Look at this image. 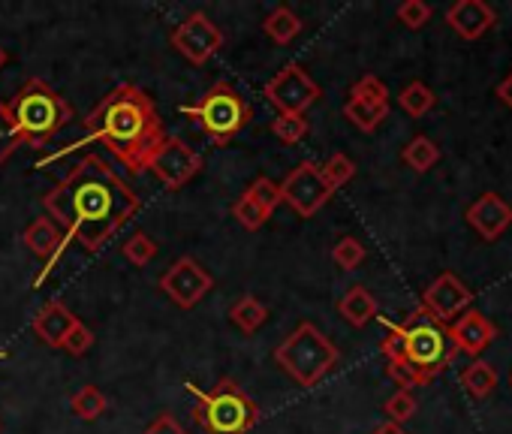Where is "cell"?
<instances>
[{
    "label": "cell",
    "mask_w": 512,
    "mask_h": 434,
    "mask_svg": "<svg viewBox=\"0 0 512 434\" xmlns=\"http://www.w3.org/2000/svg\"><path fill=\"white\" fill-rule=\"evenodd\" d=\"M40 202L64 230L67 245L76 242L88 254H100L142 208V196L100 154H85Z\"/></svg>",
    "instance_id": "obj_1"
},
{
    "label": "cell",
    "mask_w": 512,
    "mask_h": 434,
    "mask_svg": "<svg viewBox=\"0 0 512 434\" xmlns=\"http://www.w3.org/2000/svg\"><path fill=\"white\" fill-rule=\"evenodd\" d=\"M85 127H88V136L67 145L64 151L52 154V157H43L37 166H49L52 160L88 145V142H100L106 145L121 163L127 172L139 175L148 169L154 151L163 145L166 139V127H163V118L157 112V103L148 97V91H142L139 85L133 82H121L115 85L85 118Z\"/></svg>",
    "instance_id": "obj_2"
},
{
    "label": "cell",
    "mask_w": 512,
    "mask_h": 434,
    "mask_svg": "<svg viewBox=\"0 0 512 434\" xmlns=\"http://www.w3.org/2000/svg\"><path fill=\"white\" fill-rule=\"evenodd\" d=\"M10 112L22 133V145L34 151H43L73 121V106L40 76L28 79L16 91V97L10 100Z\"/></svg>",
    "instance_id": "obj_3"
},
{
    "label": "cell",
    "mask_w": 512,
    "mask_h": 434,
    "mask_svg": "<svg viewBox=\"0 0 512 434\" xmlns=\"http://www.w3.org/2000/svg\"><path fill=\"white\" fill-rule=\"evenodd\" d=\"M187 392L193 395L190 419L208 434H247L263 416L260 404L232 377H220L211 389H196L193 383H187Z\"/></svg>",
    "instance_id": "obj_4"
},
{
    "label": "cell",
    "mask_w": 512,
    "mask_h": 434,
    "mask_svg": "<svg viewBox=\"0 0 512 434\" xmlns=\"http://www.w3.org/2000/svg\"><path fill=\"white\" fill-rule=\"evenodd\" d=\"M341 353L338 347L314 326V323H299L278 347H275V362L305 389L317 386L335 365Z\"/></svg>",
    "instance_id": "obj_5"
},
{
    "label": "cell",
    "mask_w": 512,
    "mask_h": 434,
    "mask_svg": "<svg viewBox=\"0 0 512 434\" xmlns=\"http://www.w3.org/2000/svg\"><path fill=\"white\" fill-rule=\"evenodd\" d=\"M181 112L193 118L202 133L220 148L229 145L253 121V106L229 82H214L196 103L184 106Z\"/></svg>",
    "instance_id": "obj_6"
},
{
    "label": "cell",
    "mask_w": 512,
    "mask_h": 434,
    "mask_svg": "<svg viewBox=\"0 0 512 434\" xmlns=\"http://www.w3.org/2000/svg\"><path fill=\"white\" fill-rule=\"evenodd\" d=\"M401 332H404V362H410L428 380H434L458 353L449 338V326L431 317L422 305L413 314H407Z\"/></svg>",
    "instance_id": "obj_7"
},
{
    "label": "cell",
    "mask_w": 512,
    "mask_h": 434,
    "mask_svg": "<svg viewBox=\"0 0 512 434\" xmlns=\"http://www.w3.org/2000/svg\"><path fill=\"white\" fill-rule=\"evenodd\" d=\"M266 97L278 109V115H305L323 97V88L308 76L302 64H287L266 85Z\"/></svg>",
    "instance_id": "obj_8"
},
{
    "label": "cell",
    "mask_w": 512,
    "mask_h": 434,
    "mask_svg": "<svg viewBox=\"0 0 512 434\" xmlns=\"http://www.w3.org/2000/svg\"><path fill=\"white\" fill-rule=\"evenodd\" d=\"M335 193L323 181V172L314 160H302L281 181V202H287L299 217H314Z\"/></svg>",
    "instance_id": "obj_9"
},
{
    "label": "cell",
    "mask_w": 512,
    "mask_h": 434,
    "mask_svg": "<svg viewBox=\"0 0 512 434\" xmlns=\"http://www.w3.org/2000/svg\"><path fill=\"white\" fill-rule=\"evenodd\" d=\"M172 49L187 58L190 64L202 67L208 64L223 46H226V34L205 16V13H190L175 31H172Z\"/></svg>",
    "instance_id": "obj_10"
},
{
    "label": "cell",
    "mask_w": 512,
    "mask_h": 434,
    "mask_svg": "<svg viewBox=\"0 0 512 434\" xmlns=\"http://www.w3.org/2000/svg\"><path fill=\"white\" fill-rule=\"evenodd\" d=\"M214 287V278L211 272L193 260V257H178L163 275H160V290L184 311L196 308Z\"/></svg>",
    "instance_id": "obj_11"
},
{
    "label": "cell",
    "mask_w": 512,
    "mask_h": 434,
    "mask_svg": "<svg viewBox=\"0 0 512 434\" xmlns=\"http://www.w3.org/2000/svg\"><path fill=\"white\" fill-rule=\"evenodd\" d=\"M148 169L160 178L166 190H181L187 187L199 172H202V157L178 136H166L163 145L154 151Z\"/></svg>",
    "instance_id": "obj_12"
},
{
    "label": "cell",
    "mask_w": 512,
    "mask_h": 434,
    "mask_svg": "<svg viewBox=\"0 0 512 434\" xmlns=\"http://www.w3.org/2000/svg\"><path fill=\"white\" fill-rule=\"evenodd\" d=\"M470 302H473V293L452 272L437 275L422 293V308L446 326H452L470 308Z\"/></svg>",
    "instance_id": "obj_13"
},
{
    "label": "cell",
    "mask_w": 512,
    "mask_h": 434,
    "mask_svg": "<svg viewBox=\"0 0 512 434\" xmlns=\"http://www.w3.org/2000/svg\"><path fill=\"white\" fill-rule=\"evenodd\" d=\"M467 224L485 239L497 242L509 227H512V205L500 199L497 193H482L470 208H467Z\"/></svg>",
    "instance_id": "obj_14"
},
{
    "label": "cell",
    "mask_w": 512,
    "mask_h": 434,
    "mask_svg": "<svg viewBox=\"0 0 512 434\" xmlns=\"http://www.w3.org/2000/svg\"><path fill=\"white\" fill-rule=\"evenodd\" d=\"M79 323H82V320H79L61 299H52V302H46V305L34 314L31 329H34V335H37L46 347L61 350L64 341H67V335H70Z\"/></svg>",
    "instance_id": "obj_15"
},
{
    "label": "cell",
    "mask_w": 512,
    "mask_h": 434,
    "mask_svg": "<svg viewBox=\"0 0 512 434\" xmlns=\"http://www.w3.org/2000/svg\"><path fill=\"white\" fill-rule=\"evenodd\" d=\"M497 22V13L485 4V0H458L455 7L446 10V25L461 40H479L485 37Z\"/></svg>",
    "instance_id": "obj_16"
},
{
    "label": "cell",
    "mask_w": 512,
    "mask_h": 434,
    "mask_svg": "<svg viewBox=\"0 0 512 434\" xmlns=\"http://www.w3.org/2000/svg\"><path fill=\"white\" fill-rule=\"evenodd\" d=\"M449 338H452L455 350H464L470 356H479L497 338V326L485 314H479V311H464L449 326Z\"/></svg>",
    "instance_id": "obj_17"
},
{
    "label": "cell",
    "mask_w": 512,
    "mask_h": 434,
    "mask_svg": "<svg viewBox=\"0 0 512 434\" xmlns=\"http://www.w3.org/2000/svg\"><path fill=\"white\" fill-rule=\"evenodd\" d=\"M22 242H25V248H28L34 257L49 260V266H46L43 278L55 269V263H58L61 251L67 248L64 230L52 221V217H37L34 224H28V230L22 233ZM43 278H40V281H43Z\"/></svg>",
    "instance_id": "obj_18"
},
{
    "label": "cell",
    "mask_w": 512,
    "mask_h": 434,
    "mask_svg": "<svg viewBox=\"0 0 512 434\" xmlns=\"http://www.w3.org/2000/svg\"><path fill=\"white\" fill-rule=\"evenodd\" d=\"M377 311H380V305H377L374 293L365 290L362 284L350 287V290L341 296V302H338V314H341L353 329H365V326L377 317Z\"/></svg>",
    "instance_id": "obj_19"
},
{
    "label": "cell",
    "mask_w": 512,
    "mask_h": 434,
    "mask_svg": "<svg viewBox=\"0 0 512 434\" xmlns=\"http://www.w3.org/2000/svg\"><path fill=\"white\" fill-rule=\"evenodd\" d=\"M229 320H232V326L241 329L244 335H253L256 329H260V326L269 320V308H266L260 299H256L253 293H244V296H238V299L232 302Z\"/></svg>",
    "instance_id": "obj_20"
},
{
    "label": "cell",
    "mask_w": 512,
    "mask_h": 434,
    "mask_svg": "<svg viewBox=\"0 0 512 434\" xmlns=\"http://www.w3.org/2000/svg\"><path fill=\"white\" fill-rule=\"evenodd\" d=\"M263 31H266L269 40H275L278 46H290V43L302 34V19H299L287 4H281V7H275V10L266 16Z\"/></svg>",
    "instance_id": "obj_21"
},
{
    "label": "cell",
    "mask_w": 512,
    "mask_h": 434,
    "mask_svg": "<svg viewBox=\"0 0 512 434\" xmlns=\"http://www.w3.org/2000/svg\"><path fill=\"white\" fill-rule=\"evenodd\" d=\"M344 118L353 121L362 133H374L389 118V106H374V103H362V100L350 97L344 103Z\"/></svg>",
    "instance_id": "obj_22"
},
{
    "label": "cell",
    "mask_w": 512,
    "mask_h": 434,
    "mask_svg": "<svg viewBox=\"0 0 512 434\" xmlns=\"http://www.w3.org/2000/svg\"><path fill=\"white\" fill-rule=\"evenodd\" d=\"M461 386H464L473 398H485V395H491L494 386H497V371L491 368V362L476 359V362H470V365L464 368Z\"/></svg>",
    "instance_id": "obj_23"
},
{
    "label": "cell",
    "mask_w": 512,
    "mask_h": 434,
    "mask_svg": "<svg viewBox=\"0 0 512 434\" xmlns=\"http://www.w3.org/2000/svg\"><path fill=\"white\" fill-rule=\"evenodd\" d=\"M70 407H73V413H76L79 419L94 422V419H100V416L109 410V398L100 392V386L88 383V386H82V389L70 398Z\"/></svg>",
    "instance_id": "obj_24"
},
{
    "label": "cell",
    "mask_w": 512,
    "mask_h": 434,
    "mask_svg": "<svg viewBox=\"0 0 512 434\" xmlns=\"http://www.w3.org/2000/svg\"><path fill=\"white\" fill-rule=\"evenodd\" d=\"M401 160H404L413 172H428V169L440 160V148H437L428 136H413V139L404 145Z\"/></svg>",
    "instance_id": "obj_25"
},
{
    "label": "cell",
    "mask_w": 512,
    "mask_h": 434,
    "mask_svg": "<svg viewBox=\"0 0 512 434\" xmlns=\"http://www.w3.org/2000/svg\"><path fill=\"white\" fill-rule=\"evenodd\" d=\"M398 103H401V109H404L410 118H422V115H428V112L434 109L437 97H434V91H431L425 82H410V85L401 91Z\"/></svg>",
    "instance_id": "obj_26"
},
{
    "label": "cell",
    "mask_w": 512,
    "mask_h": 434,
    "mask_svg": "<svg viewBox=\"0 0 512 434\" xmlns=\"http://www.w3.org/2000/svg\"><path fill=\"white\" fill-rule=\"evenodd\" d=\"M22 148V133L16 127V118L10 112V103L0 100V166L13 160V154Z\"/></svg>",
    "instance_id": "obj_27"
},
{
    "label": "cell",
    "mask_w": 512,
    "mask_h": 434,
    "mask_svg": "<svg viewBox=\"0 0 512 434\" xmlns=\"http://www.w3.org/2000/svg\"><path fill=\"white\" fill-rule=\"evenodd\" d=\"M320 172H323V181L329 184V190L335 193V190H341L344 184H350V181H353V175H356V163H353L347 154L335 151V154L320 166Z\"/></svg>",
    "instance_id": "obj_28"
},
{
    "label": "cell",
    "mask_w": 512,
    "mask_h": 434,
    "mask_svg": "<svg viewBox=\"0 0 512 434\" xmlns=\"http://www.w3.org/2000/svg\"><path fill=\"white\" fill-rule=\"evenodd\" d=\"M157 242L148 236V233H133L124 245H121V254H124V260L130 263V266H136V269H145L154 257H157Z\"/></svg>",
    "instance_id": "obj_29"
},
{
    "label": "cell",
    "mask_w": 512,
    "mask_h": 434,
    "mask_svg": "<svg viewBox=\"0 0 512 434\" xmlns=\"http://www.w3.org/2000/svg\"><path fill=\"white\" fill-rule=\"evenodd\" d=\"M232 217L238 221V227H244L247 233H256V230H263L266 221H269V214L256 205L247 193H241L235 202H232Z\"/></svg>",
    "instance_id": "obj_30"
},
{
    "label": "cell",
    "mask_w": 512,
    "mask_h": 434,
    "mask_svg": "<svg viewBox=\"0 0 512 434\" xmlns=\"http://www.w3.org/2000/svg\"><path fill=\"white\" fill-rule=\"evenodd\" d=\"M256 205H260L269 217L275 214V208L281 205V184L278 181H272L269 175H260V178H253L250 181V187L244 190Z\"/></svg>",
    "instance_id": "obj_31"
},
{
    "label": "cell",
    "mask_w": 512,
    "mask_h": 434,
    "mask_svg": "<svg viewBox=\"0 0 512 434\" xmlns=\"http://www.w3.org/2000/svg\"><path fill=\"white\" fill-rule=\"evenodd\" d=\"M311 124L305 115H278L272 121V133L284 142V145H299L305 136H308Z\"/></svg>",
    "instance_id": "obj_32"
},
{
    "label": "cell",
    "mask_w": 512,
    "mask_h": 434,
    "mask_svg": "<svg viewBox=\"0 0 512 434\" xmlns=\"http://www.w3.org/2000/svg\"><path fill=\"white\" fill-rule=\"evenodd\" d=\"M332 260L335 266H341L344 272H353L365 263V245L353 236H344L335 248H332Z\"/></svg>",
    "instance_id": "obj_33"
},
{
    "label": "cell",
    "mask_w": 512,
    "mask_h": 434,
    "mask_svg": "<svg viewBox=\"0 0 512 434\" xmlns=\"http://www.w3.org/2000/svg\"><path fill=\"white\" fill-rule=\"evenodd\" d=\"M350 97L353 100H362V103H374V106H389V88L377 76H362L350 88Z\"/></svg>",
    "instance_id": "obj_34"
},
{
    "label": "cell",
    "mask_w": 512,
    "mask_h": 434,
    "mask_svg": "<svg viewBox=\"0 0 512 434\" xmlns=\"http://www.w3.org/2000/svg\"><path fill=\"white\" fill-rule=\"evenodd\" d=\"M416 398H413V392H407V389H398L392 398H386V404H383V413L389 416V422H395V425H404L407 419H413L416 416Z\"/></svg>",
    "instance_id": "obj_35"
},
{
    "label": "cell",
    "mask_w": 512,
    "mask_h": 434,
    "mask_svg": "<svg viewBox=\"0 0 512 434\" xmlns=\"http://www.w3.org/2000/svg\"><path fill=\"white\" fill-rule=\"evenodd\" d=\"M398 22L404 25V28H410V31H419V28H425L428 22H431V16H434V10L425 4V0H404V4L398 7Z\"/></svg>",
    "instance_id": "obj_36"
},
{
    "label": "cell",
    "mask_w": 512,
    "mask_h": 434,
    "mask_svg": "<svg viewBox=\"0 0 512 434\" xmlns=\"http://www.w3.org/2000/svg\"><path fill=\"white\" fill-rule=\"evenodd\" d=\"M386 374H389L401 389H407V392H410L413 386L428 383V377H425L422 371H416V368H413L410 362H404V359H401V362H389V365H386Z\"/></svg>",
    "instance_id": "obj_37"
},
{
    "label": "cell",
    "mask_w": 512,
    "mask_h": 434,
    "mask_svg": "<svg viewBox=\"0 0 512 434\" xmlns=\"http://www.w3.org/2000/svg\"><path fill=\"white\" fill-rule=\"evenodd\" d=\"M386 326V338L380 341V350L389 362H401L404 359V332H401V323H389L383 320Z\"/></svg>",
    "instance_id": "obj_38"
},
{
    "label": "cell",
    "mask_w": 512,
    "mask_h": 434,
    "mask_svg": "<svg viewBox=\"0 0 512 434\" xmlns=\"http://www.w3.org/2000/svg\"><path fill=\"white\" fill-rule=\"evenodd\" d=\"M91 347H94V332H91L85 323H79V326L67 335V341H64L61 350H67L70 356H85Z\"/></svg>",
    "instance_id": "obj_39"
},
{
    "label": "cell",
    "mask_w": 512,
    "mask_h": 434,
    "mask_svg": "<svg viewBox=\"0 0 512 434\" xmlns=\"http://www.w3.org/2000/svg\"><path fill=\"white\" fill-rule=\"evenodd\" d=\"M142 434H187V428L178 422L175 413H160Z\"/></svg>",
    "instance_id": "obj_40"
},
{
    "label": "cell",
    "mask_w": 512,
    "mask_h": 434,
    "mask_svg": "<svg viewBox=\"0 0 512 434\" xmlns=\"http://www.w3.org/2000/svg\"><path fill=\"white\" fill-rule=\"evenodd\" d=\"M497 97H500V100H503V103L512 109V73H509V76H506V79L497 85Z\"/></svg>",
    "instance_id": "obj_41"
},
{
    "label": "cell",
    "mask_w": 512,
    "mask_h": 434,
    "mask_svg": "<svg viewBox=\"0 0 512 434\" xmlns=\"http://www.w3.org/2000/svg\"><path fill=\"white\" fill-rule=\"evenodd\" d=\"M371 434H407L404 431V425H395V422H383V425H377Z\"/></svg>",
    "instance_id": "obj_42"
},
{
    "label": "cell",
    "mask_w": 512,
    "mask_h": 434,
    "mask_svg": "<svg viewBox=\"0 0 512 434\" xmlns=\"http://www.w3.org/2000/svg\"><path fill=\"white\" fill-rule=\"evenodd\" d=\"M10 64V55H7V49L4 46H0V70H4Z\"/></svg>",
    "instance_id": "obj_43"
},
{
    "label": "cell",
    "mask_w": 512,
    "mask_h": 434,
    "mask_svg": "<svg viewBox=\"0 0 512 434\" xmlns=\"http://www.w3.org/2000/svg\"><path fill=\"white\" fill-rule=\"evenodd\" d=\"M509 383H512V374H509Z\"/></svg>",
    "instance_id": "obj_44"
},
{
    "label": "cell",
    "mask_w": 512,
    "mask_h": 434,
    "mask_svg": "<svg viewBox=\"0 0 512 434\" xmlns=\"http://www.w3.org/2000/svg\"><path fill=\"white\" fill-rule=\"evenodd\" d=\"M0 428H4V425H0Z\"/></svg>",
    "instance_id": "obj_45"
},
{
    "label": "cell",
    "mask_w": 512,
    "mask_h": 434,
    "mask_svg": "<svg viewBox=\"0 0 512 434\" xmlns=\"http://www.w3.org/2000/svg\"><path fill=\"white\" fill-rule=\"evenodd\" d=\"M0 356H4V353H0Z\"/></svg>",
    "instance_id": "obj_46"
}]
</instances>
